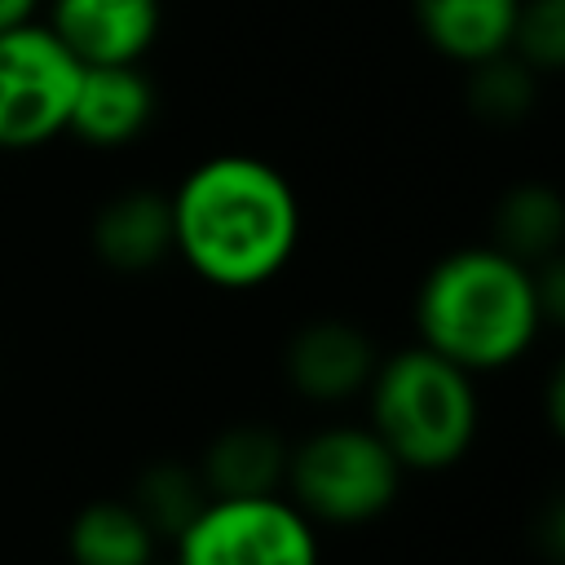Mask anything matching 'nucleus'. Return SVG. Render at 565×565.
<instances>
[{
  "mask_svg": "<svg viewBox=\"0 0 565 565\" xmlns=\"http://www.w3.org/2000/svg\"><path fill=\"white\" fill-rule=\"evenodd\" d=\"M172 252L221 291H252L278 278L300 243L291 181L256 154H212L168 194Z\"/></svg>",
  "mask_w": 565,
  "mask_h": 565,
  "instance_id": "f257e3e1",
  "label": "nucleus"
},
{
  "mask_svg": "<svg viewBox=\"0 0 565 565\" xmlns=\"http://www.w3.org/2000/svg\"><path fill=\"white\" fill-rule=\"evenodd\" d=\"M547 327L534 265L490 247H459L441 256L415 296L419 344L459 371H503L530 353Z\"/></svg>",
  "mask_w": 565,
  "mask_h": 565,
  "instance_id": "f03ea898",
  "label": "nucleus"
},
{
  "mask_svg": "<svg viewBox=\"0 0 565 565\" xmlns=\"http://www.w3.org/2000/svg\"><path fill=\"white\" fill-rule=\"evenodd\" d=\"M362 393L371 397L366 428L388 446L402 472H441L459 463L477 437L472 375L424 344L380 358Z\"/></svg>",
  "mask_w": 565,
  "mask_h": 565,
  "instance_id": "7ed1b4c3",
  "label": "nucleus"
},
{
  "mask_svg": "<svg viewBox=\"0 0 565 565\" xmlns=\"http://www.w3.org/2000/svg\"><path fill=\"white\" fill-rule=\"evenodd\" d=\"M282 486L313 525H366L393 508L402 463L371 428L327 424L287 450Z\"/></svg>",
  "mask_w": 565,
  "mask_h": 565,
  "instance_id": "20e7f679",
  "label": "nucleus"
},
{
  "mask_svg": "<svg viewBox=\"0 0 565 565\" xmlns=\"http://www.w3.org/2000/svg\"><path fill=\"white\" fill-rule=\"evenodd\" d=\"M177 565H318V525L282 494L207 499L177 534Z\"/></svg>",
  "mask_w": 565,
  "mask_h": 565,
  "instance_id": "39448f33",
  "label": "nucleus"
},
{
  "mask_svg": "<svg viewBox=\"0 0 565 565\" xmlns=\"http://www.w3.org/2000/svg\"><path fill=\"white\" fill-rule=\"evenodd\" d=\"M71 49L31 22L0 31V150H31L66 132V115L79 84Z\"/></svg>",
  "mask_w": 565,
  "mask_h": 565,
  "instance_id": "423d86ee",
  "label": "nucleus"
},
{
  "mask_svg": "<svg viewBox=\"0 0 565 565\" xmlns=\"http://www.w3.org/2000/svg\"><path fill=\"white\" fill-rule=\"evenodd\" d=\"M159 22V0H53L44 26L79 66H128L146 57Z\"/></svg>",
  "mask_w": 565,
  "mask_h": 565,
  "instance_id": "0eeeda50",
  "label": "nucleus"
},
{
  "mask_svg": "<svg viewBox=\"0 0 565 565\" xmlns=\"http://www.w3.org/2000/svg\"><path fill=\"white\" fill-rule=\"evenodd\" d=\"M375 362H380V353H375L371 335L340 318L305 322L287 340V353H282V371H287L291 388L309 402H344V397L362 393Z\"/></svg>",
  "mask_w": 565,
  "mask_h": 565,
  "instance_id": "6e6552de",
  "label": "nucleus"
},
{
  "mask_svg": "<svg viewBox=\"0 0 565 565\" xmlns=\"http://www.w3.org/2000/svg\"><path fill=\"white\" fill-rule=\"evenodd\" d=\"M154 119V84L141 62L128 66H84L75 84V102L66 115V132L88 146H128Z\"/></svg>",
  "mask_w": 565,
  "mask_h": 565,
  "instance_id": "1a4fd4ad",
  "label": "nucleus"
},
{
  "mask_svg": "<svg viewBox=\"0 0 565 565\" xmlns=\"http://www.w3.org/2000/svg\"><path fill=\"white\" fill-rule=\"evenodd\" d=\"M93 252L115 274H146L172 252V207L159 190H124L93 221Z\"/></svg>",
  "mask_w": 565,
  "mask_h": 565,
  "instance_id": "9d476101",
  "label": "nucleus"
},
{
  "mask_svg": "<svg viewBox=\"0 0 565 565\" xmlns=\"http://www.w3.org/2000/svg\"><path fill=\"white\" fill-rule=\"evenodd\" d=\"M516 9L521 0H411L419 35L459 66L508 53Z\"/></svg>",
  "mask_w": 565,
  "mask_h": 565,
  "instance_id": "9b49d317",
  "label": "nucleus"
},
{
  "mask_svg": "<svg viewBox=\"0 0 565 565\" xmlns=\"http://www.w3.org/2000/svg\"><path fill=\"white\" fill-rule=\"evenodd\" d=\"M287 441L265 428V424H234L225 428L203 463H199V481L207 490V499H247V494H278L282 477H287Z\"/></svg>",
  "mask_w": 565,
  "mask_h": 565,
  "instance_id": "f8f14e48",
  "label": "nucleus"
},
{
  "mask_svg": "<svg viewBox=\"0 0 565 565\" xmlns=\"http://www.w3.org/2000/svg\"><path fill=\"white\" fill-rule=\"evenodd\" d=\"M66 552L75 565H150L154 530L128 499H93L75 512Z\"/></svg>",
  "mask_w": 565,
  "mask_h": 565,
  "instance_id": "ddd939ff",
  "label": "nucleus"
},
{
  "mask_svg": "<svg viewBox=\"0 0 565 565\" xmlns=\"http://www.w3.org/2000/svg\"><path fill=\"white\" fill-rule=\"evenodd\" d=\"M561 234H565V207L561 194L543 181L512 185L494 207V247L516 256L521 265H539L556 256Z\"/></svg>",
  "mask_w": 565,
  "mask_h": 565,
  "instance_id": "4468645a",
  "label": "nucleus"
},
{
  "mask_svg": "<svg viewBox=\"0 0 565 565\" xmlns=\"http://www.w3.org/2000/svg\"><path fill=\"white\" fill-rule=\"evenodd\" d=\"M128 503L141 512V521L154 530V539H177L190 525V516L207 503V490L199 481V468L154 463L141 472Z\"/></svg>",
  "mask_w": 565,
  "mask_h": 565,
  "instance_id": "2eb2a0df",
  "label": "nucleus"
},
{
  "mask_svg": "<svg viewBox=\"0 0 565 565\" xmlns=\"http://www.w3.org/2000/svg\"><path fill=\"white\" fill-rule=\"evenodd\" d=\"M468 71H472L468 102L486 124H516L534 106V75L539 71H530L521 57L499 53V57H486Z\"/></svg>",
  "mask_w": 565,
  "mask_h": 565,
  "instance_id": "dca6fc26",
  "label": "nucleus"
},
{
  "mask_svg": "<svg viewBox=\"0 0 565 565\" xmlns=\"http://www.w3.org/2000/svg\"><path fill=\"white\" fill-rule=\"evenodd\" d=\"M508 53L530 71H556L565 62V0H521Z\"/></svg>",
  "mask_w": 565,
  "mask_h": 565,
  "instance_id": "f3484780",
  "label": "nucleus"
},
{
  "mask_svg": "<svg viewBox=\"0 0 565 565\" xmlns=\"http://www.w3.org/2000/svg\"><path fill=\"white\" fill-rule=\"evenodd\" d=\"M35 4L40 0H0V31L4 26H18V22H31L35 18Z\"/></svg>",
  "mask_w": 565,
  "mask_h": 565,
  "instance_id": "a211bd4d",
  "label": "nucleus"
},
{
  "mask_svg": "<svg viewBox=\"0 0 565 565\" xmlns=\"http://www.w3.org/2000/svg\"><path fill=\"white\" fill-rule=\"evenodd\" d=\"M150 565H159V561H150Z\"/></svg>",
  "mask_w": 565,
  "mask_h": 565,
  "instance_id": "6ab92c4d",
  "label": "nucleus"
}]
</instances>
